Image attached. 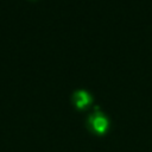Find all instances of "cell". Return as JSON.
I'll return each instance as SVG.
<instances>
[{"label": "cell", "mask_w": 152, "mask_h": 152, "mask_svg": "<svg viewBox=\"0 0 152 152\" xmlns=\"http://www.w3.org/2000/svg\"><path fill=\"white\" fill-rule=\"evenodd\" d=\"M89 124H90L93 131H95L96 133H103V132H106V129L108 127L107 118L102 113H100V112L94 113L89 118Z\"/></svg>", "instance_id": "1"}, {"label": "cell", "mask_w": 152, "mask_h": 152, "mask_svg": "<svg viewBox=\"0 0 152 152\" xmlns=\"http://www.w3.org/2000/svg\"><path fill=\"white\" fill-rule=\"evenodd\" d=\"M72 100H74V102H75V104L77 107L82 108V107H86L91 101V97L86 90H77V91L74 93Z\"/></svg>", "instance_id": "2"}]
</instances>
